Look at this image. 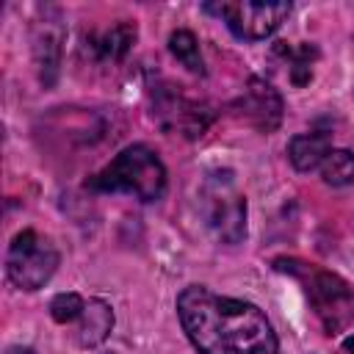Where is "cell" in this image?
<instances>
[{"label": "cell", "instance_id": "3957f363", "mask_svg": "<svg viewBox=\"0 0 354 354\" xmlns=\"http://www.w3.org/2000/svg\"><path fill=\"white\" fill-rule=\"evenodd\" d=\"M277 268H285L301 277L313 313L326 329V335H337L354 321V290L343 277H337L335 271L304 266V263L301 268H296L293 260H277Z\"/></svg>", "mask_w": 354, "mask_h": 354}, {"label": "cell", "instance_id": "4fadbf2b", "mask_svg": "<svg viewBox=\"0 0 354 354\" xmlns=\"http://www.w3.org/2000/svg\"><path fill=\"white\" fill-rule=\"evenodd\" d=\"M274 53L285 58V64H288V77H290L293 86H307V83L313 80V64H315V58H318V47H315V44L304 41V44H296V47H293V44H288V41H279Z\"/></svg>", "mask_w": 354, "mask_h": 354}, {"label": "cell", "instance_id": "30bf717a", "mask_svg": "<svg viewBox=\"0 0 354 354\" xmlns=\"http://www.w3.org/2000/svg\"><path fill=\"white\" fill-rule=\"evenodd\" d=\"M136 36H138V30L133 22H116L113 28L88 36L86 47L91 50V55L100 64H116L130 53V47L136 44Z\"/></svg>", "mask_w": 354, "mask_h": 354}, {"label": "cell", "instance_id": "e0dca14e", "mask_svg": "<svg viewBox=\"0 0 354 354\" xmlns=\"http://www.w3.org/2000/svg\"><path fill=\"white\" fill-rule=\"evenodd\" d=\"M343 351H346V354H354V335L343 340Z\"/></svg>", "mask_w": 354, "mask_h": 354}, {"label": "cell", "instance_id": "6da1fadb", "mask_svg": "<svg viewBox=\"0 0 354 354\" xmlns=\"http://www.w3.org/2000/svg\"><path fill=\"white\" fill-rule=\"evenodd\" d=\"M177 318L199 354H279V340L260 307L188 285L177 296Z\"/></svg>", "mask_w": 354, "mask_h": 354}, {"label": "cell", "instance_id": "277c9868", "mask_svg": "<svg viewBox=\"0 0 354 354\" xmlns=\"http://www.w3.org/2000/svg\"><path fill=\"white\" fill-rule=\"evenodd\" d=\"M199 213L216 241L232 246L246 235V196L230 171H210L199 188Z\"/></svg>", "mask_w": 354, "mask_h": 354}, {"label": "cell", "instance_id": "9c48e42d", "mask_svg": "<svg viewBox=\"0 0 354 354\" xmlns=\"http://www.w3.org/2000/svg\"><path fill=\"white\" fill-rule=\"evenodd\" d=\"M64 25L55 8H47L41 19H36L33 25V61H36V72L39 80L44 86H53L58 77V66H61V53H64Z\"/></svg>", "mask_w": 354, "mask_h": 354}, {"label": "cell", "instance_id": "7c38bea8", "mask_svg": "<svg viewBox=\"0 0 354 354\" xmlns=\"http://www.w3.org/2000/svg\"><path fill=\"white\" fill-rule=\"evenodd\" d=\"M75 324H77L75 326V337H77L80 346H86V348L100 346L113 329V310L102 299H88L83 315Z\"/></svg>", "mask_w": 354, "mask_h": 354}, {"label": "cell", "instance_id": "8992f818", "mask_svg": "<svg viewBox=\"0 0 354 354\" xmlns=\"http://www.w3.org/2000/svg\"><path fill=\"white\" fill-rule=\"evenodd\" d=\"M205 11L216 14L235 39L263 41L268 39L290 14V3H260V0H221L207 3Z\"/></svg>", "mask_w": 354, "mask_h": 354}, {"label": "cell", "instance_id": "7a4b0ae2", "mask_svg": "<svg viewBox=\"0 0 354 354\" xmlns=\"http://www.w3.org/2000/svg\"><path fill=\"white\" fill-rule=\"evenodd\" d=\"M86 188L102 194H130L138 202H158L166 194V166L147 144H130L105 169L88 177Z\"/></svg>", "mask_w": 354, "mask_h": 354}, {"label": "cell", "instance_id": "2e32d148", "mask_svg": "<svg viewBox=\"0 0 354 354\" xmlns=\"http://www.w3.org/2000/svg\"><path fill=\"white\" fill-rule=\"evenodd\" d=\"M86 310V299L77 293H58L50 301V315L55 324H75Z\"/></svg>", "mask_w": 354, "mask_h": 354}, {"label": "cell", "instance_id": "9a60e30c", "mask_svg": "<svg viewBox=\"0 0 354 354\" xmlns=\"http://www.w3.org/2000/svg\"><path fill=\"white\" fill-rule=\"evenodd\" d=\"M169 50L171 55L194 75H205V61H202V53H199V41L191 30H174L169 36Z\"/></svg>", "mask_w": 354, "mask_h": 354}, {"label": "cell", "instance_id": "52a82bcc", "mask_svg": "<svg viewBox=\"0 0 354 354\" xmlns=\"http://www.w3.org/2000/svg\"><path fill=\"white\" fill-rule=\"evenodd\" d=\"M152 113L163 130H177L185 138H199L213 122V108L174 83L152 86Z\"/></svg>", "mask_w": 354, "mask_h": 354}, {"label": "cell", "instance_id": "5bb4252c", "mask_svg": "<svg viewBox=\"0 0 354 354\" xmlns=\"http://www.w3.org/2000/svg\"><path fill=\"white\" fill-rule=\"evenodd\" d=\"M321 180L332 188H346L354 183V152L348 149H332L321 163Z\"/></svg>", "mask_w": 354, "mask_h": 354}, {"label": "cell", "instance_id": "8fae6325", "mask_svg": "<svg viewBox=\"0 0 354 354\" xmlns=\"http://www.w3.org/2000/svg\"><path fill=\"white\" fill-rule=\"evenodd\" d=\"M329 152H332V136L324 133V130L299 133L288 144V158H290L293 169H299V171L321 169V163H324V158Z\"/></svg>", "mask_w": 354, "mask_h": 354}, {"label": "cell", "instance_id": "ac0fdd59", "mask_svg": "<svg viewBox=\"0 0 354 354\" xmlns=\"http://www.w3.org/2000/svg\"><path fill=\"white\" fill-rule=\"evenodd\" d=\"M6 354H36L33 348H22V346H14V348H8Z\"/></svg>", "mask_w": 354, "mask_h": 354}, {"label": "cell", "instance_id": "5b68a950", "mask_svg": "<svg viewBox=\"0 0 354 354\" xmlns=\"http://www.w3.org/2000/svg\"><path fill=\"white\" fill-rule=\"evenodd\" d=\"M58 263H61V254L47 235H41L36 230H22L14 235V241L8 246L6 274L17 288L39 290L50 282Z\"/></svg>", "mask_w": 354, "mask_h": 354}, {"label": "cell", "instance_id": "ba28073f", "mask_svg": "<svg viewBox=\"0 0 354 354\" xmlns=\"http://www.w3.org/2000/svg\"><path fill=\"white\" fill-rule=\"evenodd\" d=\"M238 111V116L252 124L257 133H274L282 122V111H285V102L279 97V91L263 80V77H249L246 80V88L241 91V97L235 100L232 105Z\"/></svg>", "mask_w": 354, "mask_h": 354}]
</instances>
